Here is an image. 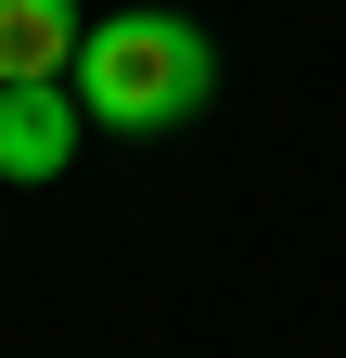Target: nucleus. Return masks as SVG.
<instances>
[{"label":"nucleus","mask_w":346,"mask_h":358,"mask_svg":"<svg viewBox=\"0 0 346 358\" xmlns=\"http://www.w3.org/2000/svg\"><path fill=\"white\" fill-rule=\"evenodd\" d=\"M77 128H90L77 77H13L0 90V179H64L77 166Z\"/></svg>","instance_id":"f03ea898"},{"label":"nucleus","mask_w":346,"mask_h":358,"mask_svg":"<svg viewBox=\"0 0 346 358\" xmlns=\"http://www.w3.org/2000/svg\"><path fill=\"white\" fill-rule=\"evenodd\" d=\"M77 64V0H0V90Z\"/></svg>","instance_id":"7ed1b4c3"},{"label":"nucleus","mask_w":346,"mask_h":358,"mask_svg":"<svg viewBox=\"0 0 346 358\" xmlns=\"http://www.w3.org/2000/svg\"><path fill=\"white\" fill-rule=\"evenodd\" d=\"M77 103H90V128H128V141H154V128L205 115V90H219V52H205L193 13H103L77 26Z\"/></svg>","instance_id":"f257e3e1"}]
</instances>
